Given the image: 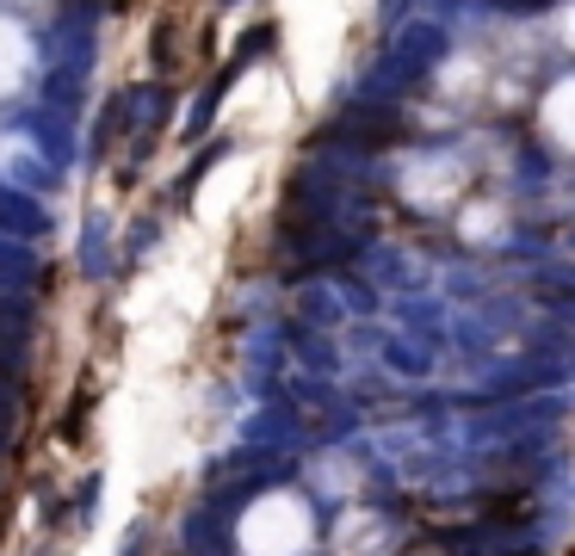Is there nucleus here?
I'll return each instance as SVG.
<instances>
[{
    "mask_svg": "<svg viewBox=\"0 0 575 556\" xmlns=\"http://www.w3.org/2000/svg\"><path fill=\"white\" fill-rule=\"evenodd\" d=\"M44 230H50V211H44L25 186H7V180H0V235H13V242H38Z\"/></svg>",
    "mask_w": 575,
    "mask_h": 556,
    "instance_id": "nucleus-3",
    "label": "nucleus"
},
{
    "mask_svg": "<svg viewBox=\"0 0 575 556\" xmlns=\"http://www.w3.org/2000/svg\"><path fill=\"white\" fill-rule=\"evenodd\" d=\"M161 112H168V87H155V81H143V87H131V94H118V124H124V131L149 136L155 124H161Z\"/></svg>",
    "mask_w": 575,
    "mask_h": 556,
    "instance_id": "nucleus-4",
    "label": "nucleus"
},
{
    "mask_svg": "<svg viewBox=\"0 0 575 556\" xmlns=\"http://www.w3.org/2000/svg\"><path fill=\"white\" fill-rule=\"evenodd\" d=\"M32 279H38V254H32V242L0 235V291H32Z\"/></svg>",
    "mask_w": 575,
    "mask_h": 556,
    "instance_id": "nucleus-6",
    "label": "nucleus"
},
{
    "mask_svg": "<svg viewBox=\"0 0 575 556\" xmlns=\"http://www.w3.org/2000/svg\"><path fill=\"white\" fill-rule=\"evenodd\" d=\"M507 13H533V7H551V0H501Z\"/></svg>",
    "mask_w": 575,
    "mask_h": 556,
    "instance_id": "nucleus-14",
    "label": "nucleus"
},
{
    "mask_svg": "<svg viewBox=\"0 0 575 556\" xmlns=\"http://www.w3.org/2000/svg\"><path fill=\"white\" fill-rule=\"evenodd\" d=\"M94 501H99V477H87L75 489V526H87V519H94Z\"/></svg>",
    "mask_w": 575,
    "mask_h": 556,
    "instance_id": "nucleus-12",
    "label": "nucleus"
},
{
    "mask_svg": "<svg viewBox=\"0 0 575 556\" xmlns=\"http://www.w3.org/2000/svg\"><path fill=\"white\" fill-rule=\"evenodd\" d=\"M383 359H390V371H403V378H427V346L421 341H390L383 346Z\"/></svg>",
    "mask_w": 575,
    "mask_h": 556,
    "instance_id": "nucleus-9",
    "label": "nucleus"
},
{
    "mask_svg": "<svg viewBox=\"0 0 575 556\" xmlns=\"http://www.w3.org/2000/svg\"><path fill=\"white\" fill-rule=\"evenodd\" d=\"M124 556H143V544H131V551H124Z\"/></svg>",
    "mask_w": 575,
    "mask_h": 556,
    "instance_id": "nucleus-15",
    "label": "nucleus"
},
{
    "mask_svg": "<svg viewBox=\"0 0 575 556\" xmlns=\"http://www.w3.org/2000/svg\"><path fill=\"white\" fill-rule=\"evenodd\" d=\"M297 353H304V365H316V371H334V359H328L322 341H297Z\"/></svg>",
    "mask_w": 575,
    "mask_h": 556,
    "instance_id": "nucleus-13",
    "label": "nucleus"
},
{
    "mask_svg": "<svg viewBox=\"0 0 575 556\" xmlns=\"http://www.w3.org/2000/svg\"><path fill=\"white\" fill-rule=\"evenodd\" d=\"M38 328V304L25 297V291H0V341H20Z\"/></svg>",
    "mask_w": 575,
    "mask_h": 556,
    "instance_id": "nucleus-7",
    "label": "nucleus"
},
{
    "mask_svg": "<svg viewBox=\"0 0 575 556\" xmlns=\"http://www.w3.org/2000/svg\"><path fill=\"white\" fill-rule=\"evenodd\" d=\"M346 316V297H341V285L334 279H316V285L304 291V322H316V328H334Z\"/></svg>",
    "mask_w": 575,
    "mask_h": 556,
    "instance_id": "nucleus-8",
    "label": "nucleus"
},
{
    "mask_svg": "<svg viewBox=\"0 0 575 556\" xmlns=\"http://www.w3.org/2000/svg\"><path fill=\"white\" fill-rule=\"evenodd\" d=\"M390 57L403 62L408 75L421 81L427 69H433V62L445 57V25H433V20H408L403 32H396V50H390Z\"/></svg>",
    "mask_w": 575,
    "mask_h": 556,
    "instance_id": "nucleus-2",
    "label": "nucleus"
},
{
    "mask_svg": "<svg viewBox=\"0 0 575 556\" xmlns=\"http://www.w3.org/2000/svg\"><path fill=\"white\" fill-rule=\"evenodd\" d=\"M81 272H87V279H106V272H112V217L106 211H94L87 230H81Z\"/></svg>",
    "mask_w": 575,
    "mask_h": 556,
    "instance_id": "nucleus-5",
    "label": "nucleus"
},
{
    "mask_svg": "<svg viewBox=\"0 0 575 556\" xmlns=\"http://www.w3.org/2000/svg\"><path fill=\"white\" fill-rule=\"evenodd\" d=\"M403 322H415V334L440 341V304H403Z\"/></svg>",
    "mask_w": 575,
    "mask_h": 556,
    "instance_id": "nucleus-11",
    "label": "nucleus"
},
{
    "mask_svg": "<svg viewBox=\"0 0 575 556\" xmlns=\"http://www.w3.org/2000/svg\"><path fill=\"white\" fill-rule=\"evenodd\" d=\"M403 136V118L390 112V106H353L346 118H334L328 124V143H346V149H359V155H371V149H390Z\"/></svg>",
    "mask_w": 575,
    "mask_h": 556,
    "instance_id": "nucleus-1",
    "label": "nucleus"
},
{
    "mask_svg": "<svg viewBox=\"0 0 575 556\" xmlns=\"http://www.w3.org/2000/svg\"><path fill=\"white\" fill-rule=\"evenodd\" d=\"M223 155H230V143H211V149H198V155H192V168L180 173V186H173V198L186 205V198H192V186H198V180H205V173H211L217 161H223Z\"/></svg>",
    "mask_w": 575,
    "mask_h": 556,
    "instance_id": "nucleus-10",
    "label": "nucleus"
}]
</instances>
